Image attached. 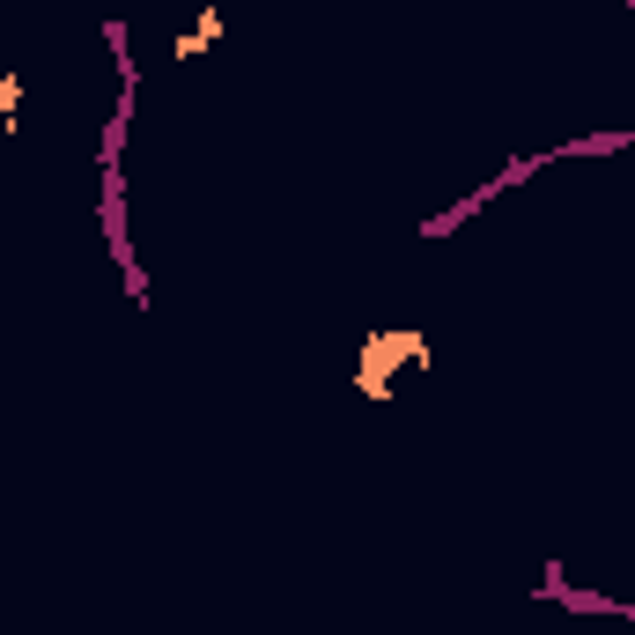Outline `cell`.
<instances>
[{
	"mask_svg": "<svg viewBox=\"0 0 635 635\" xmlns=\"http://www.w3.org/2000/svg\"><path fill=\"white\" fill-rule=\"evenodd\" d=\"M421 362H429V332L421 326H377L355 355V392L362 399H392L399 370H421Z\"/></svg>",
	"mask_w": 635,
	"mask_h": 635,
	"instance_id": "1",
	"label": "cell"
},
{
	"mask_svg": "<svg viewBox=\"0 0 635 635\" xmlns=\"http://www.w3.org/2000/svg\"><path fill=\"white\" fill-rule=\"evenodd\" d=\"M15 103H23V81L0 75V119H15Z\"/></svg>",
	"mask_w": 635,
	"mask_h": 635,
	"instance_id": "2",
	"label": "cell"
},
{
	"mask_svg": "<svg viewBox=\"0 0 635 635\" xmlns=\"http://www.w3.org/2000/svg\"><path fill=\"white\" fill-rule=\"evenodd\" d=\"M193 37H200V45H215V37H222V8H200V30H193Z\"/></svg>",
	"mask_w": 635,
	"mask_h": 635,
	"instance_id": "3",
	"label": "cell"
}]
</instances>
